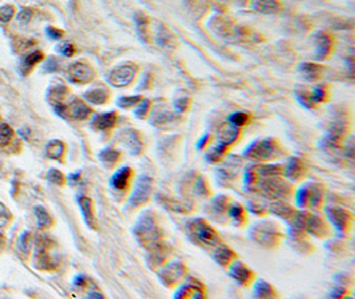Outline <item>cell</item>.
<instances>
[{"instance_id": "277c9868", "label": "cell", "mask_w": 355, "mask_h": 299, "mask_svg": "<svg viewBox=\"0 0 355 299\" xmlns=\"http://www.w3.org/2000/svg\"><path fill=\"white\" fill-rule=\"evenodd\" d=\"M189 233L192 235L194 241L200 242L202 245L208 246H216L218 244V235L215 232V229L208 225L204 219L196 218L189 222L188 225Z\"/></svg>"}, {"instance_id": "f35d334b", "label": "cell", "mask_w": 355, "mask_h": 299, "mask_svg": "<svg viewBox=\"0 0 355 299\" xmlns=\"http://www.w3.org/2000/svg\"><path fill=\"white\" fill-rule=\"evenodd\" d=\"M225 152H226V146H222V145L217 144L216 146L209 149V152L206 153V160H208L209 162H216V161H218L225 155Z\"/></svg>"}, {"instance_id": "f907efd6", "label": "cell", "mask_w": 355, "mask_h": 299, "mask_svg": "<svg viewBox=\"0 0 355 299\" xmlns=\"http://www.w3.org/2000/svg\"><path fill=\"white\" fill-rule=\"evenodd\" d=\"M188 105H189V99L185 96L179 97V99L174 101V108H176L179 112H184V110L188 109Z\"/></svg>"}, {"instance_id": "8fae6325", "label": "cell", "mask_w": 355, "mask_h": 299, "mask_svg": "<svg viewBox=\"0 0 355 299\" xmlns=\"http://www.w3.org/2000/svg\"><path fill=\"white\" fill-rule=\"evenodd\" d=\"M299 103L306 108H313L318 103H322L326 99V89L323 87H314L310 90H302L301 94H297Z\"/></svg>"}, {"instance_id": "ba28073f", "label": "cell", "mask_w": 355, "mask_h": 299, "mask_svg": "<svg viewBox=\"0 0 355 299\" xmlns=\"http://www.w3.org/2000/svg\"><path fill=\"white\" fill-rule=\"evenodd\" d=\"M252 237L263 246H272L278 241L279 233L270 222H262L252 228Z\"/></svg>"}, {"instance_id": "2e32d148", "label": "cell", "mask_w": 355, "mask_h": 299, "mask_svg": "<svg viewBox=\"0 0 355 299\" xmlns=\"http://www.w3.org/2000/svg\"><path fill=\"white\" fill-rule=\"evenodd\" d=\"M116 121H117V115L116 112H106L101 113V115H97L95 119L92 120L91 125L93 129L96 130H108V129H112L115 126Z\"/></svg>"}, {"instance_id": "4316f807", "label": "cell", "mask_w": 355, "mask_h": 299, "mask_svg": "<svg viewBox=\"0 0 355 299\" xmlns=\"http://www.w3.org/2000/svg\"><path fill=\"white\" fill-rule=\"evenodd\" d=\"M45 153L52 160H60L64 155V144L59 140H52L45 146Z\"/></svg>"}, {"instance_id": "f6af8a7d", "label": "cell", "mask_w": 355, "mask_h": 299, "mask_svg": "<svg viewBox=\"0 0 355 299\" xmlns=\"http://www.w3.org/2000/svg\"><path fill=\"white\" fill-rule=\"evenodd\" d=\"M56 51L60 52L61 55L67 56V58H69V56H72L75 53V47L72 43L69 42H63L60 43V44L56 47Z\"/></svg>"}, {"instance_id": "7a4b0ae2", "label": "cell", "mask_w": 355, "mask_h": 299, "mask_svg": "<svg viewBox=\"0 0 355 299\" xmlns=\"http://www.w3.org/2000/svg\"><path fill=\"white\" fill-rule=\"evenodd\" d=\"M253 185L266 197V198L272 199L283 198V197L288 196L289 192H290V188H289L288 183H286L285 181L279 180L278 176H275V177L261 178V180H257Z\"/></svg>"}, {"instance_id": "bcb514c9", "label": "cell", "mask_w": 355, "mask_h": 299, "mask_svg": "<svg viewBox=\"0 0 355 299\" xmlns=\"http://www.w3.org/2000/svg\"><path fill=\"white\" fill-rule=\"evenodd\" d=\"M15 8L12 6H3L0 7V22L8 23L13 16Z\"/></svg>"}, {"instance_id": "11a10c76", "label": "cell", "mask_w": 355, "mask_h": 299, "mask_svg": "<svg viewBox=\"0 0 355 299\" xmlns=\"http://www.w3.org/2000/svg\"><path fill=\"white\" fill-rule=\"evenodd\" d=\"M208 141H209V135H205V136H202L201 139L197 141V144H196V146H197V149L199 151H201V149H204V146L206 144H208Z\"/></svg>"}, {"instance_id": "d6986e66", "label": "cell", "mask_w": 355, "mask_h": 299, "mask_svg": "<svg viewBox=\"0 0 355 299\" xmlns=\"http://www.w3.org/2000/svg\"><path fill=\"white\" fill-rule=\"evenodd\" d=\"M86 101H90L91 104H96V105H101V104H105L109 99V92L106 88L104 87H97L92 88L88 92H85L84 95Z\"/></svg>"}, {"instance_id": "9a60e30c", "label": "cell", "mask_w": 355, "mask_h": 299, "mask_svg": "<svg viewBox=\"0 0 355 299\" xmlns=\"http://www.w3.org/2000/svg\"><path fill=\"white\" fill-rule=\"evenodd\" d=\"M240 158H237L236 156H230L229 158H226V161L221 165V167L217 171L218 177H221L222 180H233L240 172Z\"/></svg>"}, {"instance_id": "d4e9b609", "label": "cell", "mask_w": 355, "mask_h": 299, "mask_svg": "<svg viewBox=\"0 0 355 299\" xmlns=\"http://www.w3.org/2000/svg\"><path fill=\"white\" fill-rule=\"evenodd\" d=\"M174 296L176 298H202L204 296V291L201 290V287H197L196 285L185 283L184 286H181L177 290Z\"/></svg>"}, {"instance_id": "9c48e42d", "label": "cell", "mask_w": 355, "mask_h": 299, "mask_svg": "<svg viewBox=\"0 0 355 299\" xmlns=\"http://www.w3.org/2000/svg\"><path fill=\"white\" fill-rule=\"evenodd\" d=\"M93 69L85 63H72L67 69V78L70 83L85 84L93 79Z\"/></svg>"}, {"instance_id": "f546056e", "label": "cell", "mask_w": 355, "mask_h": 299, "mask_svg": "<svg viewBox=\"0 0 355 299\" xmlns=\"http://www.w3.org/2000/svg\"><path fill=\"white\" fill-rule=\"evenodd\" d=\"M174 121V115L169 113L168 110H157L154 112L153 119H152V124L157 126H167L168 124Z\"/></svg>"}, {"instance_id": "816d5d0a", "label": "cell", "mask_w": 355, "mask_h": 299, "mask_svg": "<svg viewBox=\"0 0 355 299\" xmlns=\"http://www.w3.org/2000/svg\"><path fill=\"white\" fill-rule=\"evenodd\" d=\"M194 190L197 194H201V196H206L208 194V188L205 185V181L201 177L194 182Z\"/></svg>"}, {"instance_id": "9f6ffc18", "label": "cell", "mask_w": 355, "mask_h": 299, "mask_svg": "<svg viewBox=\"0 0 355 299\" xmlns=\"http://www.w3.org/2000/svg\"><path fill=\"white\" fill-rule=\"evenodd\" d=\"M85 277L84 275H77L76 278H75L74 281V285H76V286H81V285H84L85 283Z\"/></svg>"}, {"instance_id": "60d3db41", "label": "cell", "mask_w": 355, "mask_h": 299, "mask_svg": "<svg viewBox=\"0 0 355 299\" xmlns=\"http://www.w3.org/2000/svg\"><path fill=\"white\" fill-rule=\"evenodd\" d=\"M31 245H32V239H31V234L28 232H24L19 238V249L24 253L28 254L31 250Z\"/></svg>"}, {"instance_id": "8992f818", "label": "cell", "mask_w": 355, "mask_h": 299, "mask_svg": "<svg viewBox=\"0 0 355 299\" xmlns=\"http://www.w3.org/2000/svg\"><path fill=\"white\" fill-rule=\"evenodd\" d=\"M152 194V178L148 176H141L136 182L135 188L132 190V194L129 197V206L132 208H138L144 205Z\"/></svg>"}, {"instance_id": "83f0119b", "label": "cell", "mask_w": 355, "mask_h": 299, "mask_svg": "<svg viewBox=\"0 0 355 299\" xmlns=\"http://www.w3.org/2000/svg\"><path fill=\"white\" fill-rule=\"evenodd\" d=\"M269 210L273 214L281 217V218L283 219L290 218V217H293V214H294V212H293V209H291L290 206H289L288 203L282 202V201H277V202H274L273 205H270Z\"/></svg>"}, {"instance_id": "ffe728a7", "label": "cell", "mask_w": 355, "mask_h": 299, "mask_svg": "<svg viewBox=\"0 0 355 299\" xmlns=\"http://www.w3.org/2000/svg\"><path fill=\"white\" fill-rule=\"evenodd\" d=\"M230 275L233 279H236L237 282L241 283V285H245L250 281L252 278V271L247 269L246 266L241 262H234L230 266Z\"/></svg>"}, {"instance_id": "1f68e13d", "label": "cell", "mask_w": 355, "mask_h": 299, "mask_svg": "<svg viewBox=\"0 0 355 299\" xmlns=\"http://www.w3.org/2000/svg\"><path fill=\"white\" fill-rule=\"evenodd\" d=\"M213 257H215L216 262H218L221 266H226V265H229V262H230L232 257H233V253L227 248H225V246H218V248L216 249Z\"/></svg>"}, {"instance_id": "e575fe53", "label": "cell", "mask_w": 355, "mask_h": 299, "mask_svg": "<svg viewBox=\"0 0 355 299\" xmlns=\"http://www.w3.org/2000/svg\"><path fill=\"white\" fill-rule=\"evenodd\" d=\"M247 121H249V115L245 112L232 113L230 116H229V124L232 126H234V128L240 129L241 126L246 125Z\"/></svg>"}, {"instance_id": "ee69618b", "label": "cell", "mask_w": 355, "mask_h": 299, "mask_svg": "<svg viewBox=\"0 0 355 299\" xmlns=\"http://www.w3.org/2000/svg\"><path fill=\"white\" fill-rule=\"evenodd\" d=\"M47 180L49 182L55 183V185H63L64 183V176L61 174L60 171L58 169H51V171L47 173Z\"/></svg>"}, {"instance_id": "74e56055", "label": "cell", "mask_w": 355, "mask_h": 299, "mask_svg": "<svg viewBox=\"0 0 355 299\" xmlns=\"http://www.w3.org/2000/svg\"><path fill=\"white\" fill-rule=\"evenodd\" d=\"M141 100H143V97L138 96V95H136V96H122L117 100V105L120 106V108L128 109V108L137 105Z\"/></svg>"}, {"instance_id": "4dcf8cb0", "label": "cell", "mask_w": 355, "mask_h": 299, "mask_svg": "<svg viewBox=\"0 0 355 299\" xmlns=\"http://www.w3.org/2000/svg\"><path fill=\"white\" fill-rule=\"evenodd\" d=\"M99 158L101 162H104L105 165H108V166H112V165H115L116 162L118 161V158H120V152L116 151V149H102L101 152H100L99 155Z\"/></svg>"}, {"instance_id": "603a6c76", "label": "cell", "mask_w": 355, "mask_h": 299, "mask_svg": "<svg viewBox=\"0 0 355 299\" xmlns=\"http://www.w3.org/2000/svg\"><path fill=\"white\" fill-rule=\"evenodd\" d=\"M286 178L290 181H297L298 178L302 177V173H304V166H302V162L298 158H290V161L286 165L285 171Z\"/></svg>"}, {"instance_id": "484cf974", "label": "cell", "mask_w": 355, "mask_h": 299, "mask_svg": "<svg viewBox=\"0 0 355 299\" xmlns=\"http://www.w3.org/2000/svg\"><path fill=\"white\" fill-rule=\"evenodd\" d=\"M299 71L304 74V78L309 81H314L321 78L322 73V67L313 63H302L299 67Z\"/></svg>"}, {"instance_id": "cb8c5ba5", "label": "cell", "mask_w": 355, "mask_h": 299, "mask_svg": "<svg viewBox=\"0 0 355 299\" xmlns=\"http://www.w3.org/2000/svg\"><path fill=\"white\" fill-rule=\"evenodd\" d=\"M70 115L76 120H84L91 115V108L81 100H74L70 103Z\"/></svg>"}, {"instance_id": "d590c367", "label": "cell", "mask_w": 355, "mask_h": 299, "mask_svg": "<svg viewBox=\"0 0 355 299\" xmlns=\"http://www.w3.org/2000/svg\"><path fill=\"white\" fill-rule=\"evenodd\" d=\"M227 214L236 225H241L245 219V213L240 205H232L230 208H227Z\"/></svg>"}, {"instance_id": "5b68a950", "label": "cell", "mask_w": 355, "mask_h": 299, "mask_svg": "<svg viewBox=\"0 0 355 299\" xmlns=\"http://www.w3.org/2000/svg\"><path fill=\"white\" fill-rule=\"evenodd\" d=\"M137 74V67L132 64H122L113 68L108 76V83L116 88L128 87L135 80Z\"/></svg>"}, {"instance_id": "44dd1931", "label": "cell", "mask_w": 355, "mask_h": 299, "mask_svg": "<svg viewBox=\"0 0 355 299\" xmlns=\"http://www.w3.org/2000/svg\"><path fill=\"white\" fill-rule=\"evenodd\" d=\"M279 3L277 0H253V8L259 13L273 15L279 11Z\"/></svg>"}, {"instance_id": "e0dca14e", "label": "cell", "mask_w": 355, "mask_h": 299, "mask_svg": "<svg viewBox=\"0 0 355 299\" xmlns=\"http://www.w3.org/2000/svg\"><path fill=\"white\" fill-rule=\"evenodd\" d=\"M77 203L80 206V210L83 213L84 221L90 228L95 229L96 228V218H95V214H93V208H92V201H91L88 197L80 196L77 197Z\"/></svg>"}, {"instance_id": "30bf717a", "label": "cell", "mask_w": 355, "mask_h": 299, "mask_svg": "<svg viewBox=\"0 0 355 299\" xmlns=\"http://www.w3.org/2000/svg\"><path fill=\"white\" fill-rule=\"evenodd\" d=\"M185 274V266L180 262H172V264H168L163 267L158 273V277H160L161 282L167 286H173L174 283L179 279L183 278V275Z\"/></svg>"}, {"instance_id": "7c38bea8", "label": "cell", "mask_w": 355, "mask_h": 299, "mask_svg": "<svg viewBox=\"0 0 355 299\" xmlns=\"http://www.w3.org/2000/svg\"><path fill=\"white\" fill-rule=\"evenodd\" d=\"M326 214L338 232H345L347 226L350 225V214L341 208L329 206L326 208Z\"/></svg>"}, {"instance_id": "836d02e7", "label": "cell", "mask_w": 355, "mask_h": 299, "mask_svg": "<svg viewBox=\"0 0 355 299\" xmlns=\"http://www.w3.org/2000/svg\"><path fill=\"white\" fill-rule=\"evenodd\" d=\"M43 59V53L42 52H32V53H28V55L26 56V58L23 59L22 61V69L24 72H28L31 68L33 67V65L36 64V63H39V61L42 60Z\"/></svg>"}, {"instance_id": "ab89813d", "label": "cell", "mask_w": 355, "mask_h": 299, "mask_svg": "<svg viewBox=\"0 0 355 299\" xmlns=\"http://www.w3.org/2000/svg\"><path fill=\"white\" fill-rule=\"evenodd\" d=\"M227 205H229V202H227V198L225 196L216 197V198L213 199V202H211L213 212H215L216 214H217V213L218 214H224L227 210Z\"/></svg>"}, {"instance_id": "680465c9", "label": "cell", "mask_w": 355, "mask_h": 299, "mask_svg": "<svg viewBox=\"0 0 355 299\" xmlns=\"http://www.w3.org/2000/svg\"><path fill=\"white\" fill-rule=\"evenodd\" d=\"M88 296H90V298H102V294H100V293H90V294H88Z\"/></svg>"}, {"instance_id": "4fadbf2b", "label": "cell", "mask_w": 355, "mask_h": 299, "mask_svg": "<svg viewBox=\"0 0 355 299\" xmlns=\"http://www.w3.org/2000/svg\"><path fill=\"white\" fill-rule=\"evenodd\" d=\"M120 141L128 148L132 155H140L143 151V142H141L140 136L133 129H125L120 135Z\"/></svg>"}, {"instance_id": "8d00e7d4", "label": "cell", "mask_w": 355, "mask_h": 299, "mask_svg": "<svg viewBox=\"0 0 355 299\" xmlns=\"http://www.w3.org/2000/svg\"><path fill=\"white\" fill-rule=\"evenodd\" d=\"M157 42L160 43L161 45H165V47H169V45L173 47L176 40H174V38H173L169 31H167L164 27H160V31L157 33Z\"/></svg>"}, {"instance_id": "7dc6e473", "label": "cell", "mask_w": 355, "mask_h": 299, "mask_svg": "<svg viewBox=\"0 0 355 299\" xmlns=\"http://www.w3.org/2000/svg\"><path fill=\"white\" fill-rule=\"evenodd\" d=\"M149 105H151L149 100H141L140 103H138L137 108L135 109L136 116H137L138 119H143V117L147 115L148 110H149Z\"/></svg>"}, {"instance_id": "5bb4252c", "label": "cell", "mask_w": 355, "mask_h": 299, "mask_svg": "<svg viewBox=\"0 0 355 299\" xmlns=\"http://www.w3.org/2000/svg\"><path fill=\"white\" fill-rule=\"evenodd\" d=\"M132 177V169L128 166H124L121 169H118L116 173L109 180V185L116 192H124L127 190L129 185V180Z\"/></svg>"}, {"instance_id": "6f0895ef", "label": "cell", "mask_w": 355, "mask_h": 299, "mask_svg": "<svg viewBox=\"0 0 355 299\" xmlns=\"http://www.w3.org/2000/svg\"><path fill=\"white\" fill-rule=\"evenodd\" d=\"M79 177H80V173L77 172L76 174H70V176H69V180L72 181V182H76V180H79Z\"/></svg>"}, {"instance_id": "681fc988", "label": "cell", "mask_w": 355, "mask_h": 299, "mask_svg": "<svg viewBox=\"0 0 355 299\" xmlns=\"http://www.w3.org/2000/svg\"><path fill=\"white\" fill-rule=\"evenodd\" d=\"M11 219L10 210L7 209L3 203L0 202V226H6Z\"/></svg>"}, {"instance_id": "3957f363", "label": "cell", "mask_w": 355, "mask_h": 299, "mask_svg": "<svg viewBox=\"0 0 355 299\" xmlns=\"http://www.w3.org/2000/svg\"><path fill=\"white\" fill-rule=\"evenodd\" d=\"M278 152L279 146L277 142L272 139H266L253 142L250 146H247L243 156L253 161H266L275 157L278 155Z\"/></svg>"}, {"instance_id": "d6a6232c", "label": "cell", "mask_w": 355, "mask_h": 299, "mask_svg": "<svg viewBox=\"0 0 355 299\" xmlns=\"http://www.w3.org/2000/svg\"><path fill=\"white\" fill-rule=\"evenodd\" d=\"M33 212H35V216L36 218H38V225L40 226V228H48V226H51V216H49L48 212H47L43 206H35Z\"/></svg>"}, {"instance_id": "f5cc1de1", "label": "cell", "mask_w": 355, "mask_h": 299, "mask_svg": "<svg viewBox=\"0 0 355 299\" xmlns=\"http://www.w3.org/2000/svg\"><path fill=\"white\" fill-rule=\"evenodd\" d=\"M32 17V11L29 10V8H23L22 11L19 12V16H17V19L20 20V22H29V19Z\"/></svg>"}, {"instance_id": "b9f144b4", "label": "cell", "mask_w": 355, "mask_h": 299, "mask_svg": "<svg viewBox=\"0 0 355 299\" xmlns=\"http://www.w3.org/2000/svg\"><path fill=\"white\" fill-rule=\"evenodd\" d=\"M65 94H67V88L64 85H56L49 92V97L54 100V104L61 103V99L64 97Z\"/></svg>"}, {"instance_id": "c3c4849f", "label": "cell", "mask_w": 355, "mask_h": 299, "mask_svg": "<svg viewBox=\"0 0 355 299\" xmlns=\"http://www.w3.org/2000/svg\"><path fill=\"white\" fill-rule=\"evenodd\" d=\"M59 67H60V61H59L58 59L49 58L48 60H47V63L44 64V67H43V71L44 72H56L59 69Z\"/></svg>"}, {"instance_id": "f1b7e54d", "label": "cell", "mask_w": 355, "mask_h": 299, "mask_svg": "<svg viewBox=\"0 0 355 299\" xmlns=\"http://www.w3.org/2000/svg\"><path fill=\"white\" fill-rule=\"evenodd\" d=\"M253 295L256 298H269V296H275V293L273 291V287L270 286L269 283L265 282V281L259 279L257 281L256 285H254V291Z\"/></svg>"}, {"instance_id": "ac0fdd59", "label": "cell", "mask_w": 355, "mask_h": 299, "mask_svg": "<svg viewBox=\"0 0 355 299\" xmlns=\"http://www.w3.org/2000/svg\"><path fill=\"white\" fill-rule=\"evenodd\" d=\"M315 58L317 59H325L329 56L330 51H331V47H333V43L330 36L326 33H318L315 38Z\"/></svg>"}, {"instance_id": "52a82bcc", "label": "cell", "mask_w": 355, "mask_h": 299, "mask_svg": "<svg viewBox=\"0 0 355 299\" xmlns=\"http://www.w3.org/2000/svg\"><path fill=\"white\" fill-rule=\"evenodd\" d=\"M322 188L317 183L311 185H305L297 192L295 201L299 206H310V208H317L321 205L322 201Z\"/></svg>"}, {"instance_id": "7402d4cb", "label": "cell", "mask_w": 355, "mask_h": 299, "mask_svg": "<svg viewBox=\"0 0 355 299\" xmlns=\"http://www.w3.org/2000/svg\"><path fill=\"white\" fill-rule=\"evenodd\" d=\"M238 133H240L238 128H234V126L232 125H229L227 128L221 129L220 133H218L217 136V144L222 145V146H226L227 148L229 145H232L236 141L237 137H238Z\"/></svg>"}, {"instance_id": "7bdbcfd3", "label": "cell", "mask_w": 355, "mask_h": 299, "mask_svg": "<svg viewBox=\"0 0 355 299\" xmlns=\"http://www.w3.org/2000/svg\"><path fill=\"white\" fill-rule=\"evenodd\" d=\"M12 139V129L7 124H0V145H6Z\"/></svg>"}, {"instance_id": "6da1fadb", "label": "cell", "mask_w": 355, "mask_h": 299, "mask_svg": "<svg viewBox=\"0 0 355 299\" xmlns=\"http://www.w3.org/2000/svg\"><path fill=\"white\" fill-rule=\"evenodd\" d=\"M133 233L141 246L151 250L160 244H163V232L157 223L156 217L151 212H144L136 222Z\"/></svg>"}, {"instance_id": "db71d44e", "label": "cell", "mask_w": 355, "mask_h": 299, "mask_svg": "<svg viewBox=\"0 0 355 299\" xmlns=\"http://www.w3.org/2000/svg\"><path fill=\"white\" fill-rule=\"evenodd\" d=\"M47 35H48L51 39L58 40V39H60L61 36H63V31H60V29H58V28H52V27H49V28H47Z\"/></svg>"}]
</instances>
